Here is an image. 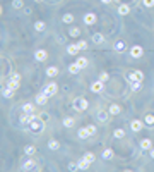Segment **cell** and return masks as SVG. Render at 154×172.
Instances as JSON below:
<instances>
[{
  "instance_id": "cell-1",
  "label": "cell",
  "mask_w": 154,
  "mask_h": 172,
  "mask_svg": "<svg viewBox=\"0 0 154 172\" xmlns=\"http://www.w3.org/2000/svg\"><path fill=\"white\" fill-rule=\"evenodd\" d=\"M27 127H29V131H31L33 134H38V133H41V131L45 129V122H43V121H39V119L36 117V119H34V121L27 126Z\"/></svg>"
},
{
  "instance_id": "cell-2",
  "label": "cell",
  "mask_w": 154,
  "mask_h": 172,
  "mask_svg": "<svg viewBox=\"0 0 154 172\" xmlns=\"http://www.w3.org/2000/svg\"><path fill=\"white\" fill-rule=\"evenodd\" d=\"M87 100L86 98H75L74 102H72V107L75 109V110H79V112H82V110H86L87 109Z\"/></svg>"
},
{
  "instance_id": "cell-3",
  "label": "cell",
  "mask_w": 154,
  "mask_h": 172,
  "mask_svg": "<svg viewBox=\"0 0 154 172\" xmlns=\"http://www.w3.org/2000/svg\"><path fill=\"white\" fill-rule=\"evenodd\" d=\"M57 90H58V86H57V83H50V84H46V86H45V90H43V93H45L46 96H53V95L57 93Z\"/></svg>"
},
{
  "instance_id": "cell-4",
  "label": "cell",
  "mask_w": 154,
  "mask_h": 172,
  "mask_svg": "<svg viewBox=\"0 0 154 172\" xmlns=\"http://www.w3.org/2000/svg\"><path fill=\"white\" fill-rule=\"evenodd\" d=\"M19 83H21V76H19V74H14V76L10 78V81H9V84H7V86H9V88H12V90L15 91V90L19 88Z\"/></svg>"
},
{
  "instance_id": "cell-5",
  "label": "cell",
  "mask_w": 154,
  "mask_h": 172,
  "mask_svg": "<svg viewBox=\"0 0 154 172\" xmlns=\"http://www.w3.org/2000/svg\"><path fill=\"white\" fill-rule=\"evenodd\" d=\"M130 55H132L134 59H141V57L144 55V50H142V47H139V45L132 47V50H130Z\"/></svg>"
},
{
  "instance_id": "cell-6",
  "label": "cell",
  "mask_w": 154,
  "mask_h": 172,
  "mask_svg": "<svg viewBox=\"0 0 154 172\" xmlns=\"http://www.w3.org/2000/svg\"><path fill=\"white\" fill-rule=\"evenodd\" d=\"M34 59H36L38 62H45V60L48 59L46 50H41V48H39V50H36V52H34Z\"/></svg>"
},
{
  "instance_id": "cell-7",
  "label": "cell",
  "mask_w": 154,
  "mask_h": 172,
  "mask_svg": "<svg viewBox=\"0 0 154 172\" xmlns=\"http://www.w3.org/2000/svg\"><path fill=\"white\" fill-rule=\"evenodd\" d=\"M96 22V14H93V12H87V14H84V24H87V26H93Z\"/></svg>"
},
{
  "instance_id": "cell-8",
  "label": "cell",
  "mask_w": 154,
  "mask_h": 172,
  "mask_svg": "<svg viewBox=\"0 0 154 172\" xmlns=\"http://www.w3.org/2000/svg\"><path fill=\"white\" fill-rule=\"evenodd\" d=\"M144 79V72L142 71H134L129 76V81H142Z\"/></svg>"
},
{
  "instance_id": "cell-9",
  "label": "cell",
  "mask_w": 154,
  "mask_h": 172,
  "mask_svg": "<svg viewBox=\"0 0 154 172\" xmlns=\"http://www.w3.org/2000/svg\"><path fill=\"white\" fill-rule=\"evenodd\" d=\"M91 90H93V93H101V91H103V81L98 79L96 83H93V84H91Z\"/></svg>"
},
{
  "instance_id": "cell-10",
  "label": "cell",
  "mask_w": 154,
  "mask_h": 172,
  "mask_svg": "<svg viewBox=\"0 0 154 172\" xmlns=\"http://www.w3.org/2000/svg\"><path fill=\"white\" fill-rule=\"evenodd\" d=\"M130 127H132L134 133H139V131L144 127V124H142V121H132V122H130Z\"/></svg>"
},
{
  "instance_id": "cell-11",
  "label": "cell",
  "mask_w": 154,
  "mask_h": 172,
  "mask_svg": "<svg viewBox=\"0 0 154 172\" xmlns=\"http://www.w3.org/2000/svg\"><path fill=\"white\" fill-rule=\"evenodd\" d=\"M108 112H110V115H118V114L122 112V107H120V105H117V103H113V105L108 109Z\"/></svg>"
},
{
  "instance_id": "cell-12",
  "label": "cell",
  "mask_w": 154,
  "mask_h": 172,
  "mask_svg": "<svg viewBox=\"0 0 154 172\" xmlns=\"http://www.w3.org/2000/svg\"><path fill=\"white\" fill-rule=\"evenodd\" d=\"M130 88H132V91H141L142 90V81H130Z\"/></svg>"
},
{
  "instance_id": "cell-13",
  "label": "cell",
  "mask_w": 154,
  "mask_h": 172,
  "mask_svg": "<svg viewBox=\"0 0 154 172\" xmlns=\"http://www.w3.org/2000/svg\"><path fill=\"white\" fill-rule=\"evenodd\" d=\"M57 74H58V67L51 65V67L46 69V76H48V78H53V76H57Z\"/></svg>"
},
{
  "instance_id": "cell-14",
  "label": "cell",
  "mask_w": 154,
  "mask_h": 172,
  "mask_svg": "<svg viewBox=\"0 0 154 172\" xmlns=\"http://www.w3.org/2000/svg\"><path fill=\"white\" fill-rule=\"evenodd\" d=\"M46 102H48V96H46L45 93H41V95L36 96V103H38V105H45Z\"/></svg>"
},
{
  "instance_id": "cell-15",
  "label": "cell",
  "mask_w": 154,
  "mask_h": 172,
  "mask_svg": "<svg viewBox=\"0 0 154 172\" xmlns=\"http://www.w3.org/2000/svg\"><path fill=\"white\" fill-rule=\"evenodd\" d=\"M77 134H79V138H81V140H84V138H89V136H91V134H89V129H87V127H81Z\"/></svg>"
},
{
  "instance_id": "cell-16",
  "label": "cell",
  "mask_w": 154,
  "mask_h": 172,
  "mask_svg": "<svg viewBox=\"0 0 154 172\" xmlns=\"http://www.w3.org/2000/svg\"><path fill=\"white\" fill-rule=\"evenodd\" d=\"M141 148H142V150H151V148H153L151 140H147V138H146V140H142V141H141Z\"/></svg>"
},
{
  "instance_id": "cell-17",
  "label": "cell",
  "mask_w": 154,
  "mask_h": 172,
  "mask_svg": "<svg viewBox=\"0 0 154 172\" xmlns=\"http://www.w3.org/2000/svg\"><path fill=\"white\" fill-rule=\"evenodd\" d=\"M129 12H130V7H129V5H123V3H122V5L118 7V14H120V16H127Z\"/></svg>"
},
{
  "instance_id": "cell-18",
  "label": "cell",
  "mask_w": 154,
  "mask_h": 172,
  "mask_svg": "<svg viewBox=\"0 0 154 172\" xmlns=\"http://www.w3.org/2000/svg\"><path fill=\"white\" fill-rule=\"evenodd\" d=\"M93 41H94V43H98V45H101V43L105 41V38H103V34H101V33H94V34H93Z\"/></svg>"
},
{
  "instance_id": "cell-19",
  "label": "cell",
  "mask_w": 154,
  "mask_h": 172,
  "mask_svg": "<svg viewBox=\"0 0 154 172\" xmlns=\"http://www.w3.org/2000/svg\"><path fill=\"white\" fill-rule=\"evenodd\" d=\"M89 164H91V162H87V160H86V159L82 157V159L79 160V164H77V167H79L81 171H84V169H87V167H89Z\"/></svg>"
},
{
  "instance_id": "cell-20",
  "label": "cell",
  "mask_w": 154,
  "mask_h": 172,
  "mask_svg": "<svg viewBox=\"0 0 154 172\" xmlns=\"http://www.w3.org/2000/svg\"><path fill=\"white\" fill-rule=\"evenodd\" d=\"M67 52H69L70 55H77V53H79V47H77V45H69V47H67Z\"/></svg>"
},
{
  "instance_id": "cell-21",
  "label": "cell",
  "mask_w": 154,
  "mask_h": 172,
  "mask_svg": "<svg viewBox=\"0 0 154 172\" xmlns=\"http://www.w3.org/2000/svg\"><path fill=\"white\" fill-rule=\"evenodd\" d=\"M103 159H105V160H110V159H113V150H111V148H106V150H103Z\"/></svg>"
},
{
  "instance_id": "cell-22",
  "label": "cell",
  "mask_w": 154,
  "mask_h": 172,
  "mask_svg": "<svg viewBox=\"0 0 154 172\" xmlns=\"http://www.w3.org/2000/svg\"><path fill=\"white\" fill-rule=\"evenodd\" d=\"M45 28H46V26H45L43 21H36V22H34V29H36V31L41 33V31H45Z\"/></svg>"
},
{
  "instance_id": "cell-23",
  "label": "cell",
  "mask_w": 154,
  "mask_h": 172,
  "mask_svg": "<svg viewBox=\"0 0 154 172\" xmlns=\"http://www.w3.org/2000/svg\"><path fill=\"white\" fill-rule=\"evenodd\" d=\"M79 69H81V67H79V64H77V62L69 65V72H70V74H77V72H79Z\"/></svg>"
},
{
  "instance_id": "cell-24",
  "label": "cell",
  "mask_w": 154,
  "mask_h": 172,
  "mask_svg": "<svg viewBox=\"0 0 154 172\" xmlns=\"http://www.w3.org/2000/svg\"><path fill=\"white\" fill-rule=\"evenodd\" d=\"M74 124H75V121H74L72 117H65V119H63V127H72Z\"/></svg>"
},
{
  "instance_id": "cell-25",
  "label": "cell",
  "mask_w": 154,
  "mask_h": 172,
  "mask_svg": "<svg viewBox=\"0 0 154 172\" xmlns=\"http://www.w3.org/2000/svg\"><path fill=\"white\" fill-rule=\"evenodd\" d=\"M2 95H3V96H5V98H10V96H12V95H14V90H12V88H9V86H7V88H3V91H2Z\"/></svg>"
},
{
  "instance_id": "cell-26",
  "label": "cell",
  "mask_w": 154,
  "mask_h": 172,
  "mask_svg": "<svg viewBox=\"0 0 154 172\" xmlns=\"http://www.w3.org/2000/svg\"><path fill=\"white\" fill-rule=\"evenodd\" d=\"M22 110H24V114H33V112H34V107H33L31 103H26V105L22 107Z\"/></svg>"
},
{
  "instance_id": "cell-27",
  "label": "cell",
  "mask_w": 154,
  "mask_h": 172,
  "mask_svg": "<svg viewBox=\"0 0 154 172\" xmlns=\"http://www.w3.org/2000/svg\"><path fill=\"white\" fill-rule=\"evenodd\" d=\"M108 114H110V112H108ZM108 114H106V112H99V114H98L99 122H108Z\"/></svg>"
},
{
  "instance_id": "cell-28",
  "label": "cell",
  "mask_w": 154,
  "mask_h": 172,
  "mask_svg": "<svg viewBox=\"0 0 154 172\" xmlns=\"http://www.w3.org/2000/svg\"><path fill=\"white\" fill-rule=\"evenodd\" d=\"M48 148H50V150H58V148H60V145H58V141L51 140V141L48 143Z\"/></svg>"
},
{
  "instance_id": "cell-29",
  "label": "cell",
  "mask_w": 154,
  "mask_h": 172,
  "mask_svg": "<svg viewBox=\"0 0 154 172\" xmlns=\"http://www.w3.org/2000/svg\"><path fill=\"white\" fill-rule=\"evenodd\" d=\"M33 167H34V160H31V159H29V160L22 165V169H24V171H29V169H33Z\"/></svg>"
},
{
  "instance_id": "cell-30",
  "label": "cell",
  "mask_w": 154,
  "mask_h": 172,
  "mask_svg": "<svg viewBox=\"0 0 154 172\" xmlns=\"http://www.w3.org/2000/svg\"><path fill=\"white\" fill-rule=\"evenodd\" d=\"M77 64H79V67L82 69V67H86V65H87V59H84V57H79V59H77Z\"/></svg>"
},
{
  "instance_id": "cell-31",
  "label": "cell",
  "mask_w": 154,
  "mask_h": 172,
  "mask_svg": "<svg viewBox=\"0 0 154 172\" xmlns=\"http://www.w3.org/2000/svg\"><path fill=\"white\" fill-rule=\"evenodd\" d=\"M34 152H36V148H34V146H31V145H27V146L24 148V153H26V155H33Z\"/></svg>"
},
{
  "instance_id": "cell-32",
  "label": "cell",
  "mask_w": 154,
  "mask_h": 172,
  "mask_svg": "<svg viewBox=\"0 0 154 172\" xmlns=\"http://www.w3.org/2000/svg\"><path fill=\"white\" fill-rule=\"evenodd\" d=\"M123 48H125V43H123V41H117V43H115V50H117V52H122Z\"/></svg>"
},
{
  "instance_id": "cell-33",
  "label": "cell",
  "mask_w": 154,
  "mask_h": 172,
  "mask_svg": "<svg viewBox=\"0 0 154 172\" xmlns=\"http://www.w3.org/2000/svg\"><path fill=\"white\" fill-rule=\"evenodd\" d=\"M144 121H146V124H147V126H154V115H151V114H149V115H146V119H144Z\"/></svg>"
},
{
  "instance_id": "cell-34",
  "label": "cell",
  "mask_w": 154,
  "mask_h": 172,
  "mask_svg": "<svg viewBox=\"0 0 154 172\" xmlns=\"http://www.w3.org/2000/svg\"><path fill=\"white\" fill-rule=\"evenodd\" d=\"M63 22H67V24H69V22H74V16H72V14H65V16H63Z\"/></svg>"
},
{
  "instance_id": "cell-35",
  "label": "cell",
  "mask_w": 154,
  "mask_h": 172,
  "mask_svg": "<svg viewBox=\"0 0 154 172\" xmlns=\"http://www.w3.org/2000/svg\"><path fill=\"white\" fill-rule=\"evenodd\" d=\"M113 136H115V138H123V136H125V131H123V129H117V131L113 133Z\"/></svg>"
},
{
  "instance_id": "cell-36",
  "label": "cell",
  "mask_w": 154,
  "mask_h": 172,
  "mask_svg": "<svg viewBox=\"0 0 154 172\" xmlns=\"http://www.w3.org/2000/svg\"><path fill=\"white\" fill-rule=\"evenodd\" d=\"M77 47H79V50H86V48H87V43H86L84 40H81V41H77Z\"/></svg>"
},
{
  "instance_id": "cell-37",
  "label": "cell",
  "mask_w": 154,
  "mask_h": 172,
  "mask_svg": "<svg viewBox=\"0 0 154 172\" xmlns=\"http://www.w3.org/2000/svg\"><path fill=\"white\" fill-rule=\"evenodd\" d=\"M12 7H14V9H21V7H22V2H21V0H14V2H12Z\"/></svg>"
},
{
  "instance_id": "cell-38",
  "label": "cell",
  "mask_w": 154,
  "mask_h": 172,
  "mask_svg": "<svg viewBox=\"0 0 154 172\" xmlns=\"http://www.w3.org/2000/svg\"><path fill=\"white\" fill-rule=\"evenodd\" d=\"M84 159H86L87 162H94V155H93V153H86V155H84Z\"/></svg>"
},
{
  "instance_id": "cell-39",
  "label": "cell",
  "mask_w": 154,
  "mask_h": 172,
  "mask_svg": "<svg viewBox=\"0 0 154 172\" xmlns=\"http://www.w3.org/2000/svg\"><path fill=\"white\" fill-rule=\"evenodd\" d=\"M99 79L105 83V81H108V72H101V76H99Z\"/></svg>"
},
{
  "instance_id": "cell-40",
  "label": "cell",
  "mask_w": 154,
  "mask_h": 172,
  "mask_svg": "<svg viewBox=\"0 0 154 172\" xmlns=\"http://www.w3.org/2000/svg\"><path fill=\"white\" fill-rule=\"evenodd\" d=\"M144 5L146 7H154V0H144Z\"/></svg>"
},
{
  "instance_id": "cell-41",
  "label": "cell",
  "mask_w": 154,
  "mask_h": 172,
  "mask_svg": "<svg viewBox=\"0 0 154 172\" xmlns=\"http://www.w3.org/2000/svg\"><path fill=\"white\" fill-rule=\"evenodd\" d=\"M70 34H72V36H77V34H79V29H77V28H72V29H70Z\"/></svg>"
},
{
  "instance_id": "cell-42",
  "label": "cell",
  "mask_w": 154,
  "mask_h": 172,
  "mask_svg": "<svg viewBox=\"0 0 154 172\" xmlns=\"http://www.w3.org/2000/svg\"><path fill=\"white\" fill-rule=\"evenodd\" d=\"M87 129H89V134H94V133H96V126H87Z\"/></svg>"
},
{
  "instance_id": "cell-43",
  "label": "cell",
  "mask_w": 154,
  "mask_h": 172,
  "mask_svg": "<svg viewBox=\"0 0 154 172\" xmlns=\"http://www.w3.org/2000/svg\"><path fill=\"white\" fill-rule=\"evenodd\" d=\"M151 159H154V148H151Z\"/></svg>"
},
{
  "instance_id": "cell-44",
  "label": "cell",
  "mask_w": 154,
  "mask_h": 172,
  "mask_svg": "<svg viewBox=\"0 0 154 172\" xmlns=\"http://www.w3.org/2000/svg\"><path fill=\"white\" fill-rule=\"evenodd\" d=\"M101 2H103V3H110L111 0H101Z\"/></svg>"
},
{
  "instance_id": "cell-45",
  "label": "cell",
  "mask_w": 154,
  "mask_h": 172,
  "mask_svg": "<svg viewBox=\"0 0 154 172\" xmlns=\"http://www.w3.org/2000/svg\"><path fill=\"white\" fill-rule=\"evenodd\" d=\"M34 2H41V0H34Z\"/></svg>"
}]
</instances>
